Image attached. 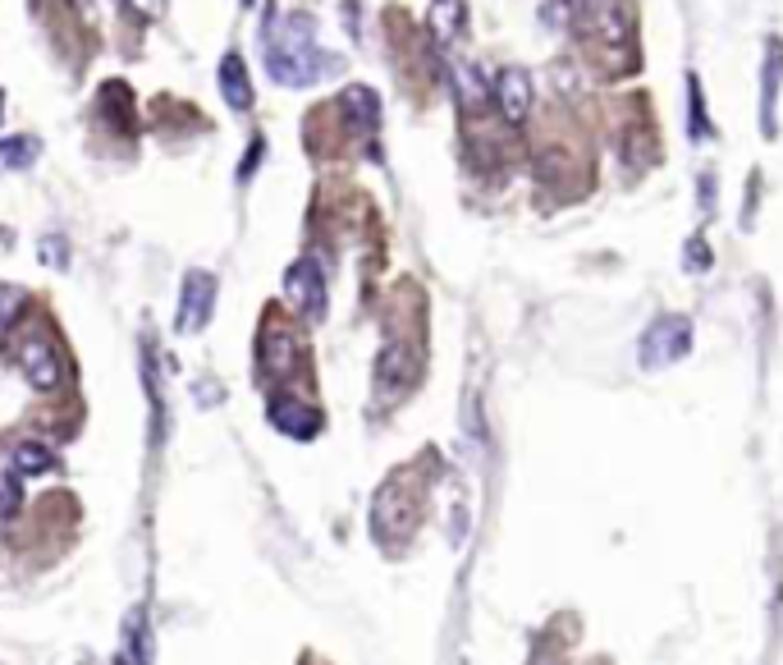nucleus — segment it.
<instances>
[{"label":"nucleus","mask_w":783,"mask_h":665,"mask_svg":"<svg viewBox=\"0 0 783 665\" xmlns=\"http://www.w3.org/2000/svg\"><path fill=\"white\" fill-rule=\"evenodd\" d=\"M266 70L279 87H311L326 70H335V60L311 46V19L294 14L266 28Z\"/></svg>","instance_id":"f257e3e1"},{"label":"nucleus","mask_w":783,"mask_h":665,"mask_svg":"<svg viewBox=\"0 0 783 665\" xmlns=\"http://www.w3.org/2000/svg\"><path fill=\"white\" fill-rule=\"evenodd\" d=\"M582 28L614 60H628L637 46V19L628 0H582Z\"/></svg>","instance_id":"f03ea898"},{"label":"nucleus","mask_w":783,"mask_h":665,"mask_svg":"<svg viewBox=\"0 0 783 665\" xmlns=\"http://www.w3.org/2000/svg\"><path fill=\"white\" fill-rule=\"evenodd\" d=\"M687 349H692V321L687 317H655L646 336L637 340V362L642 368H669Z\"/></svg>","instance_id":"7ed1b4c3"},{"label":"nucleus","mask_w":783,"mask_h":665,"mask_svg":"<svg viewBox=\"0 0 783 665\" xmlns=\"http://www.w3.org/2000/svg\"><path fill=\"white\" fill-rule=\"evenodd\" d=\"M19 372H23V381L33 386V390H60V386H65L70 368H65V353H60L55 336H46V330L28 336L19 345Z\"/></svg>","instance_id":"20e7f679"},{"label":"nucleus","mask_w":783,"mask_h":665,"mask_svg":"<svg viewBox=\"0 0 783 665\" xmlns=\"http://www.w3.org/2000/svg\"><path fill=\"white\" fill-rule=\"evenodd\" d=\"M285 298L303 321H326V271L317 257H298L285 271Z\"/></svg>","instance_id":"39448f33"},{"label":"nucleus","mask_w":783,"mask_h":665,"mask_svg":"<svg viewBox=\"0 0 783 665\" xmlns=\"http://www.w3.org/2000/svg\"><path fill=\"white\" fill-rule=\"evenodd\" d=\"M294 368H298V340H294V330L285 326V321H266L262 326V340H257V372L275 386V381H285V377H294Z\"/></svg>","instance_id":"423d86ee"},{"label":"nucleus","mask_w":783,"mask_h":665,"mask_svg":"<svg viewBox=\"0 0 783 665\" xmlns=\"http://www.w3.org/2000/svg\"><path fill=\"white\" fill-rule=\"evenodd\" d=\"M413 381H417V358H413V349L403 345V340H390V345L381 349V358H375V400L394 404Z\"/></svg>","instance_id":"0eeeda50"},{"label":"nucleus","mask_w":783,"mask_h":665,"mask_svg":"<svg viewBox=\"0 0 783 665\" xmlns=\"http://www.w3.org/2000/svg\"><path fill=\"white\" fill-rule=\"evenodd\" d=\"M211 308H215V276L211 271H188L183 285H179V317L174 326L183 336H198V330L211 321Z\"/></svg>","instance_id":"6e6552de"},{"label":"nucleus","mask_w":783,"mask_h":665,"mask_svg":"<svg viewBox=\"0 0 783 665\" xmlns=\"http://www.w3.org/2000/svg\"><path fill=\"white\" fill-rule=\"evenodd\" d=\"M266 418H271V428H275V432L298 436V441H311V436L321 432V409L303 404L298 395H275L271 409H266Z\"/></svg>","instance_id":"1a4fd4ad"},{"label":"nucleus","mask_w":783,"mask_h":665,"mask_svg":"<svg viewBox=\"0 0 783 665\" xmlns=\"http://www.w3.org/2000/svg\"><path fill=\"white\" fill-rule=\"evenodd\" d=\"M495 106L499 115L509 119V125H522V119L531 115V74L509 65V70H499L495 78Z\"/></svg>","instance_id":"9d476101"},{"label":"nucleus","mask_w":783,"mask_h":665,"mask_svg":"<svg viewBox=\"0 0 783 665\" xmlns=\"http://www.w3.org/2000/svg\"><path fill=\"white\" fill-rule=\"evenodd\" d=\"M390 514H399V528H403V537H409L413 528H417V500L403 492V477H394V482H385L381 487V496H375V505H371V528L375 524H385Z\"/></svg>","instance_id":"9b49d317"},{"label":"nucleus","mask_w":783,"mask_h":665,"mask_svg":"<svg viewBox=\"0 0 783 665\" xmlns=\"http://www.w3.org/2000/svg\"><path fill=\"white\" fill-rule=\"evenodd\" d=\"M339 110H343V119H349V129L358 138L375 134V125H381V102H375L371 87H349V93L339 97Z\"/></svg>","instance_id":"f8f14e48"},{"label":"nucleus","mask_w":783,"mask_h":665,"mask_svg":"<svg viewBox=\"0 0 783 665\" xmlns=\"http://www.w3.org/2000/svg\"><path fill=\"white\" fill-rule=\"evenodd\" d=\"M215 83H221V97L230 102V110H247V106H253V78H247L243 55L230 51L221 60V70H215Z\"/></svg>","instance_id":"ddd939ff"},{"label":"nucleus","mask_w":783,"mask_h":665,"mask_svg":"<svg viewBox=\"0 0 783 665\" xmlns=\"http://www.w3.org/2000/svg\"><path fill=\"white\" fill-rule=\"evenodd\" d=\"M55 468H60V460L46 441H19L14 445V473L19 477H42V473H55Z\"/></svg>","instance_id":"4468645a"},{"label":"nucleus","mask_w":783,"mask_h":665,"mask_svg":"<svg viewBox=\"0 0 783 665\" xmlns=\"http://www.w3.org/2000/svg\"><path fill=\"white\" fill-rule=\"evenodd\" d=\"M779 74H783V42H770V60H765V129H774V102H779Z\"/></svg>","instance_id":"2eb2a0df"},{"label":"nucleus","mask_w":783,"mask_h":665,"mask_svg":"<svg viewBox=\"0 0 783 665\" xmlns=\"http://www.w3.org/2000/svg\"><path fill=\"white\" fill-rule=\"evenodd\" d=\"M458 19H463V6H458V0H435V14H431L435 38L449 42V38L458 33Z\"/></svg>","instance_id":"dca6fc26"},{"label":"nucleus","mask_w":783,"mask_h":665,"mask_svg":"<svg viewBox=\"0 0 783 665\" xmlns=\"http://www.w3.org/2000/svg\"><path fill=\"white\" fill-rule=\"evenodd\" d=\"M454 83H458L463 106H482V102H486V87H482V78L473 74V65H454Z\"/></svg>","instance_id":"f3484780"},{"label":"nucleus","mask_w":783,"mask_h":665,"mask_svg":"<svg viewBox=\"0 0 783 665\" xmlns=\"http://www.w3.org/2000/svg\"><path fill=\"white\" fill-rule=\"evenodd\" d=\"M33 152H38L33 138H0V161H10V166H28Z\"/></svg>","instance_id":"a211bd4d"},{"label":"nucleus","mask_w":783,"mask_h":665,"mask_svg":"<svg viewBox=\"0 0 783 665\" xmlns=\"http://www.w3.org/2000/svg\"><path fill=\"white\" fill-rule=\"evenodd\" d=\"M687 97H692V134H697V142H706V102H701V83L697 78H687Z\"/></svg>","instance_id":"6ab92c4d"},{"label":"nucleus","mask_w":783,"mask_h":665,"mask_svg":"<svg viewBox=\"0 0 783 665\" xmlns=\"http://www.w3.org/2000/svg\"><path fill=\"white\" fill-rule=\"evenodd\" d=\"M19 308H23V294L0 285V336H6V330H10V321L19 317Z\"/></svg>","instance_id":"aec40b11"},{"label":"nucleus","mask_w":783,"mask_h":665,"mask_svg":"<svg viewBox=\"0 0 783 665\" xmlns=\"http://www.w3.org/2000/svg\"><path fill=\"white\" fill-rule=\"evenodd\" d=\"M14 509H19V473L0 477V519H10Z\"/></svg>","instance_id":"412c9836"},{"label":"nucleus","mask_w":783,"mask_h":665,"mask_svg":"<svg viewBox=\"0 0 783 665\" xmlns=\"http://www.w3.org/2000/svg\"><path fill=\"white\" fill-rule=\"evenodd\" d=\"M129 10L142 19H161L166 14V0H129Z\"/></svg>","instance_id":"4be33fe9"},{"label":"nucleus","mask_w":783,"mask_h":665,"mask_svg":"<svg viewBox=\"0 0 783 665\" xmlns=\"http://www.w3.org/2000/svg\"><path fill=\"white\" fill-rule=\"evenodd\" d=\"M262 152H266V147H262V138H257L253 147H247V157H243V166H239V179H253V166L262 161Z\"/></svg>","instance_id":"5701e85b"},{"label":"nucleus","mask_w":783,"mask_h":665,"mask_svg":"<svg viewBox=\"0 0 783 665\" xmlns=\"http://www.w3.org/2000/svg\"><path fill=\"white\" fill-rule=\"evenodd\" d=\"M687 249H692V253H687V262H692V266H706V244H701V239H692V244H687Z\"/></svg>","instance_id":"b1692460"},{"label":"nucleus","mask_w":783,"mask_h":665,"mask_svg":"<svg viewBox=\"0 0 783 665\" xmlns=\"http://www.w3.org/2000/svg\"><path fill=\"white\" fill-rule=\"evenodd\" d=\"M74 6H78V10H87V0H74Z\"/></svg>","instance_id":"393cba45"}]
</instances>
